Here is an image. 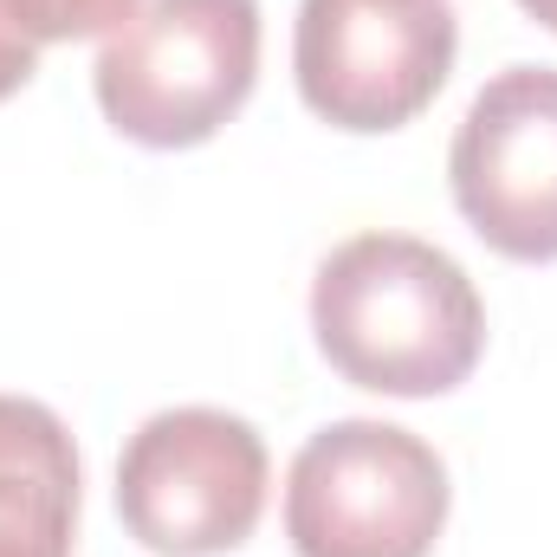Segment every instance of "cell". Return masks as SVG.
Wrapping results in <instances>:
<instances>
[{"label":"cell","instance_id":"1","mask_svg":"<svg viewBox=\"0 0 557 557\" xmlns=\"http://www.w3.org/2000/svg\"><path fill=\"white\" fill-rule=\"evenodd\" d=\"M311 331L357 389L447 396L486 350V305L441 247L416 234H357L318 267Z\"/></svg>","mask_w":557,"mask_h":557},{"label":"cell","instance_id":"2","mask_svg":"<svg viewBox=\"0 0 557 557\" xmlns=\"http://www.w3.org/2000/svg\"><path fill=\"white\" fill-rule=\"evenodd\" d=\"M91 78L131 143H208L260 78V0H137L104 33Z\"/></svg>","mask_w":557,"mask_h":557},{"label":"cell","instance_id":"3","mask_svg":"<svg viewBox=\"0 0 557 557\" xmlns=\"http://www.w3.org/2000/svg\"><path fill=\"white\" fill-rule=\"evenodd\" d=\"M447 525V467L396 421H331L285 473L298 557H428Z\"/></svg>","mask_w":557,"mask_h":557},{"label":"cell","instance_id":"4","mask_svg":"<svg viewBox=\"0 0 557 557\" xmlns=\"http://www.w3.org/2000/svg\"><path fill=\"white\" fill-rule=\"evenodd\" d=\"M117 512L156 557H221L267 512V441L227 409H162L117 460Z\"/></svg>","mask_w":557,"mask_h":557},{"label":"cell","instance_id":"5","mask_svg":"<svg viewBox=\"0 0 557 557\" xmlns=\"http://www.w3.org/2000/svg\"><path fill=\"white\" fill-rule=\"evenodd\" d=\"M447 0H305L298 7V91L337 131H403L454 72Z\"/></svg>","mask_w":557,"mask_h":557},{"label":"cell","instance_id":"6","mask_svg":"<svg viewBox=\"0 0 557 557\" xmlns=\"http://www.w3.org/2000/svg\"><path fill=\"white\" fill-rule=\"evenodd\" d=\"M454 208L467 227L525 267L557 260V72L506 65L460 117L454 149Z\"/></svg>","mask_w":557,"mask_h":557},{"label":"cell","instance_id":"7","mask_svg":"<svg viewBox=\"0 0 557 557\" xmlns=\"http://www.w3.org/2000/svg\"><path fill=\"white\" fill-rule=\"evenodd\" d=\"M78 447L33 396H0V557H72Z\"/></svg>","mask_w":557,"mask_h":557},{"label":"cell","instance_id":"8","mask_svg":"<svg viewBox=\"0 0 557 557\" xmlns=\"http://www.w3.org/2000/svg\"><path fill=\"white\" fill-rule=\"evenodd\" d=\"M26 39H91V33H111L137 0H0Z\"/></svg>","mask_w":557,"mask_h":557},{"label":"cell","instance_id":"9","mask_svg":"<svg viewBox=\"0 0 557 557\" xmlns=\"http://www.w3.org/2000/svg\"><path fill=\"white\" fill-rule=\"evenodd\" d=\"M33 72H39V39H26L20 20L0 7V98H13Z\"/></svg>","mask_w":557,"mask_h":557},{"label":"cell","instance_id":"10","mask_svg":"<svg viewBox=\"0 0 557 557\" xmlns=\"http://www.w3.org/2000/svg\"><path fill=\"white\" fill-rule=\"evenodd\" d=\"M519 7H525L539 26H552V33H557V0H519Z\"/></svg>","mask_w":557,"mask_h":557}]
</instances>
